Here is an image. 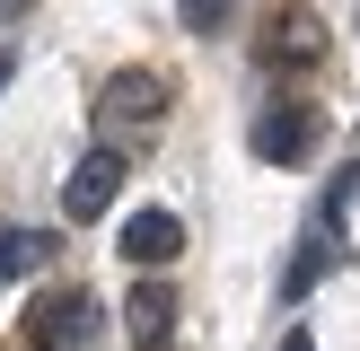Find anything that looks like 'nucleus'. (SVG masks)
<instances>
[{"label":"nucleus","mask_w":360,"mask_h":351,"mask_svg":"<svg viewBox=\"0 0 360 351\" xmlns=\"http://www.w3.org/2000/svg\"><path fill=\"white\" fill-rule=\"evenodd\" d=\"M88 333H97V298L70 281V290H53V298H35V316H27V343L35 351H79Z\"/></svg>","instance_id":"f257e3e1"},{"label":"nucleus","mask_w":360,"mask_h":351,"mask_svg":"<svg viewBox=\"0 0 360 351\" xmlns=\"http://www.w3.org/2000/svg\"><path fill=\"white\" fill-rule=\"evenodd\" d=\"M115 193H123V150H88L79 167L62 176V211H70V220H97V211H115Z\"/></svg>","instance_id":"f03ea898"},{"label":"nucleus","mask_w":360,"mask_h":351,"mask_svg":"<svg viewBox=\"0 0 360 351\" xmlns=\"http://www.w3.org/2000/svg\"><path fill=\"white\" fill-rule=\"evenodd\" d=\"M123 255H132V272H167L185 255V220L176 211H132L123 220Z\"/></svg>","instance_id":"7ed1b4c3"},{"label":"nucleus","mask_w":360,"mask_h":351,"mask_svg":"<svg viewBox=\"0 0 360 351\" xmlns=\"http://www.w3.org/2000/svg\"><path fill=\"white\" fill-rule=\"evenodd\" d=\"M316 150V114L308 105H273V114L255 123V158L264 167H290V158H308Z\"/></svg>","instance_id":"20e7f679"},{"label":"nucleus","mask_w":360,"mask_h":351,"mask_svg":"<svg viewBox=\"0 0 360 351\" xmlns=\"http://www.w3.org/2000/svg\"><path fill=\"white\" fill-rule=\"evenodd\" d=\"M158 105H167V88H158L150 70H123V79L105 88V105H97V114L115 123V132H123V123H141V132H150V123H158Z\"/></svg>","instance_id":"39448f33"},{"label":"nucleus","mask_w":360,"mask_h":351,"mask_svg":"<svg viewBox=\"0 0 360 351\" xmlns=\"http://www.w3.org/2000/svg\"><path fill=\"white\" fill-rule=\"evenodd\" d=\"M123 325H132V343H141V351H158V343H167V325H176L167 281H132V298H123Z\"/></svg>","instance_id":"423d86ee"},{"label":"nucleus","mask_w":360,"mask_h":351,"mask_svg":"<svg viewBox=\"0 0 360 351\" xmlns=\"http://www.w3.org/2000/svg\"><path fill=\"white\" fill-rule=\"evenodd\" d=\"M334 272V237H326V220L308 228V237H299V255H290V272H281V307H299V298L316 290V281Z\"/></svg>","instance_id":"0eeeda50"},{"label":"nucleus","mask_w":360,"mask_h":351,"mask_svg":"<svg viewBox=\"0 0 360 351\" xmlns=\"http://www.w3.org/2000/svg\"><path fill=\"white\" fill-rule=\"evenodd\" d=\"M264 53H273V62H316V53H326V35H316V18L299 9H273V35H264Z\"/></svg>","instance_id":"6e6552de"},{"label":"nucleus","mask_w":360,"mask_h":351,"mask_svg":"<svg viewBox=\"0 0 360 351\" xmlns=\"http://www.w3.org/2000/svg\"><path fill=\"white\" fill-rule=\"evenodd\" d=\"M44 263H53V237H44V228H9V237H0V281L44 272Z\"/></svg>","instance_id":"1a4fd4ad"},{"label":"nucleus","mask_w":360,"mask_h":351,"mask_svg":"<svg viewBox=\"0 0 360 351\" xmlns=\"http://www.w3.org/2000/svg\"><path fill=\"white\" fill-rule=\"evenodd\" d=\"M229 9H238V0H176L185 35H220V27H229Z\"/></svg>","instance_id":"9d476101"},{"label":"nucleus","mask_w":360,"mask_h":351,"mask_svg":"<svg viewBox=\"0 0 360 351\" xmlns=\"http://www.w3.org/2000/svg\"><path fill=\"white\" fill-rule=\"evenodd\" d=\"M360 202V167H343V176H334V193H326V211H352Z\"/></svg>","instance_id":"9b49d317"},{"label":"nucleus","mask_w":360,"mask_h":351,"mask_svg":"<svg viewBox=\"0 0 360 351\" xmlns=\"http://www.w3.org/2000/svg\"><path fill=\"white\" fill-rule=\"evenodd\" d=\"M281 351H316V333H308V325H290V333H281Z\"/></svg>","instance_id":"f8f14e48"},{"label":"nucleus","mask_w":360,"mask_h":351,"mask_svg":"<svg viewBox=\"0 0 360 351\" xmlns=\"http://www.w3.org/2000/svg\"><path fill=\"white\" fill-rule=\"evenodd\" d=\"M9 70H18V53H9V44H0V88H9Z\"/></svg>","instance_id":"ddd939ff"},{"label":"nucleus","mask_w":360,"mask_h":351,"mask_svg":"<svg viewBox=\"0 0 360 351\" xmlns=\"http://www.w3.org/2000/svg\"><path fill=\"white\" fill-rule=\"evenodd\" d=\"M18 9H35V0H0V18H18Z\"/></svg>","instance_id":"4468645a"}]
</instances>
